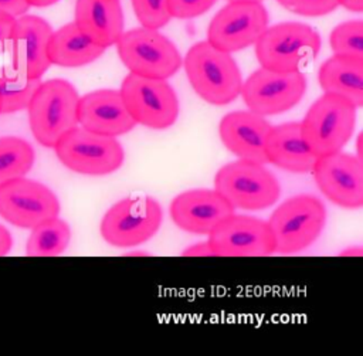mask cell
<instances>
[{
    "instance_id": "1",
    "label": "cell",
    "mask_w": 363,
    "mask_h": 356,
    "mask_svg": "<svg viewBox=\"0 0 363 356\" xmlns=\"http://www.w3.org/2000/svg\"><path fill=\"white\" fill-rule=\"evenodd\" d=\"M183 65L190 87L206 102L221 106L238 98L242 77L230 52L200 41L189 48Z\"/></svg>"
},
{
    "instance_id": "2",
    "label": "cell",
    "mask_w": 363,
    "mask_h": 356,
    "mask_svg": "<svg viewBox=\"0 0 363 356\" xmlns=\"http://www.w3.org/2000/svg\"><path fill=\"white\" fill-rule=\"evenodd\" d=\"M78 101L71 82L61 78L41 81L26 108L30 129L40 145L54 148L65 132L78 125Z\"/></svg>"
},
{
    "instance_id": "3",
    "label": "cell",
    "mask_w": 363,
    "mask_h": 356,
    "mask_svg": "<svg viewBox=\"0 0 363 356\" xmlns=\"http://www.w3.org/2000/svg\"><path fill=\"white\" fill-rule=\"evenodd\" d=\"M328 211L315 196L299 194L284 200L269 216L274 254H296L311 247L325 228Z\"/></svg>"
},
{
    "instance_id": "4",
    "label": "cell",
    "mask_w": 363,
    "mask_h": 356,
    "mask_svg": "<svg viewBox=\"0 0 363 356\" xmlns=\"http://www.w3.org/2000/svg\"><path fill=\"white\" fill-rule=\"evenodd\" d=\"M319 50V34L308 24L296 21L267 27L255 43L259 67L277 72L302 71Z\"/></svg>"
},
{
    "instance_id": "5",
    "label": "cell",
    "mask_w": 363,
    "mask_h": 356,
    "mask_svg": "<svg viewBox=\"0 0 363 356\" xmlns=\"http://www.w3.org/2000/svg\"><path fill=\"white\" fill-rule=\"evenodd\" d=\"M356 109L349 99L326 92L309 106L301 130L316 157L345 148L354 132Z\"/></svg>"
},
{
    "instance_id": "6",
    "label": "cell",
    "mask_w": 363,
    "mask_h": 356,
    "mask_svg": "<svg viewBox=\"0 0 363 356\" xmlns=\"http://www.w3.org/2000/svg\"><path fill=\"white\" fill-rule=\"evenodd\" d=\"M214 189L234 210H265L281 196L277 177L264 165L244 159L220 167L214 176Z\"/></svg>"
},
{
    "instance_id": "7",
    "label": "cell",
    "mask_w": 363,
    "mask_h": 356,
    "mask_svg": "<svg viewBox=\"0 0 363 356\" xmlns=\"http://www.w3.org/2000/svg\"><path fill=\"white\" fill-rule=\"evenodd\" d=\"M58 160L69 170L85 176H106L125 162V150L116 136L99 135L75 126L54 145Z\"/></svg>"
},
{
    "instance_id": "8",
    "label": "cell",
    "mask_w": 363,
    "mask_h": 356,
    "mask_svg": "<svg viewBox=\"0 0 363 356\" xmlns=\"http://www.w3.org/2000/svg\"><path fill=\"white\" fill-rule=\"evenodd\" d=\"M122 64L136 75L167 79L182 67L176 45L159 30L139 27L123 31L116 41Z\"/></svg>"
},
{
    "instance_id": "9",
    "label": "cell",
    "mask_w": 363,
    "mask_h": 356,
    "mask_svg": "<svg viewBox=\"0 0 363 356\" xmlns=\"http://www.w3.org/2000/svg\"><path fill=\"white\" fill-rule=\"evenodd\" d=\"M163 211L153 197L136 196L116 201L104 214L101 237L113 247H135L150 240L160 228Z\"/></svg>"
},
{
    "instance_id": "10",
    "label": "cell",
    "mask_w": 363,
    "mask_h": 356,
    "mask_svg": "<svg viewBox=\"0 0 363 356\" xmlns=\"http://www.w3.org/2000/svg\"><path fill=\"white\" fill-rule=\"evenodd\" d=\"M119 92L136 125L163 130L174 125L179 118V98L166 79L129 72Z\"/></svg>"
},
{
    "instance_id": "11",
    "label": "cell",
    "mask_w": 363,
    "mask_h": 356,
    "mask_svg": "<svg viewBox=\"0 0 363 356\" xmlns=\"http://www.w3.org/2000/svg\"><path fill=\"white\" fill-rule=\"evenodd\" d=\"M305 92L306 78L302 71L277 72L259 67L242 81L240 95L248 111L269 116L292 109Z\"/></svg>"
},
{
    "instance_id": "12",
    "label": "cell",
    "mask_w": 363,
    "mask_h": 356,
    "mask_svg": "<svg viewBox=\"0 0 363 356\" xmlns=\"http://www.w3.org/2000/svg\"><path fill=\"white\" fill-rule=\"evenodd\" d=\"M268 27V13L259 1H228L210 21L207 41L225 52L254 45Z\"/></svg>"
},
{
    "instance_id": "13",
    "label": "cell",
    "mask_w": 363,
    "mask_h": 356,
    "mask_svg": "<svg viewBox=\"0 0 363 356\" xmlns=\"http://www.w3.org/2000/svg\"><path fill=\"white\" fill-rule=\"evenodd\" d=\"M216 257H265L274 254V237L268 221L235 214L220 220L207 234Z\"/></svg>"
},
{
    "instance_id": "14",
    "label": "cell",
    "mask_w": 363,
    "mask_h": 356,
    "mask_svg": "<svg viewBox=\"0 0 363 356\" xmlns=\"http://www.w3.org/2000/svg\"><path fill=\"white\" fill-rule=\"evenodd\" d=\"M60 201L45 184L17 177L0 184V216L21 228H33L57 217Z\"/></svg>"
},
{
    "instance_id": "15",
    "label": "cell",
    "mask_w": 363,
    "mask_h": 356,
    "mask_svg": "<svg viewBox=\"0 0 363 356\" xmlns=\"http://www.w3.org/2000/svg\"><path fill=\"white\" fill-rule=\"evenodd\" d=\"M316 186L339 207L356 210L363 206V162L342 150L319 156L312 167Z\"/></svg>"
},
{
    "instance_id": "16",
    "label": "cell",
    "mask_w": 363,
    "mask_h": 356,
    "mask_svg": "<svg viewBox=\"0 0 363 356\" xmlns=\"http://www.w3.org/2000/svg\"><path fill=\"white\" fill-rule=\"evenodd\" d=\"M51 26L38 16L23 14L16 18L10 37L11 65L28 78H41L50 68L47 47Z\"/></svg>"
},
{
    "instance_id": "17",
    "label": "cell",
    "mask_w": 363,
    "mask_h": 356,
    "mask_svg": "<svg viewBox=\"0 0 363 356\" xmlns=\"http://www.w3.org/2000/svg\"><path fill=\"white\" fill-rule=\"evenodd\" d=\"M169 213L180 230L207 235L220 220L234 213V207L216 189H193L177 194Z\"/></svg>"
},
{
    "instance_id": "18",
    "label": "cell",
    "mask_w": 363,
    "mask_h": 356,
    "mask_svg": "<svg viewBox=\"0 0 363 356\" xmlns=\"http://www.w3.org/2000/svg\"><path fill=\"white\" fill-rule=\"evenodd\" d=\"M77 118L81 128L108 136L125 135L136 126L119 89H96L85 94L78 101Z\"/></svg>"
},
{
    "instance_id": "19",
    "label": "cell",
    "mask_w": 363,
    "mask_h": 356,
    "mask_svg": "<svg viewBox=\"0 0 363 356\" xmlns=\"http://www.w3.org/2000/svg\"><path fill=\"white\" fill-rule=\"evenodd\" d=\"M271 123L252 111H234L223 116L218 135L223 145L238 159L267 163L265 139Z\"/></svg>"
},
{
    "instance_id": "20",
    "label": "cell",
    "mask_w": 363,
    "mask_h": 356,
    "mask_svg": "<svg viewBox=\"0 0 363 356\" xmlns=\"http://www.w3.org/2000/svg\"><path fill=\"white\" fill-rule=\"evenodd\" d=\"M264 150L267 163L292 173L311 172L318 159L302 136L301 122L271 126Z\"/></svg>"
},
{
    "instance_id": "21",
    "label": "cell",
    "mask_w": 363,
    "mask_h": 356,
    "mask_svg": "<svg viewBox=\"0 0 363 356\" xmlns=\"http://www.w3.org/2000/svg\"><path fill=\"white\" fill-rule=\"evenodd\" d=\"M78 28L95 44L108 48L123 33V13L119 0H77L75 20Z\"/></svg>"
},
{
    "instance_id": "22",
    "label": "cell",
    "mask_w": 363,
    "mask_h": 356,
    "mask_svg": "<svg viewBox=\"0 0 363 356\" xmlns=\"http://www.w3.org/2000/svg\"><path fill=\"white\" fill-rule=\"evenodd\" d=\"M318 81L323 92L340 95L356 108L363 105V58L333 55L319 67Z\"/></svg>"
},
{
    "instance_id": "23",
    "label": "cell",
    "mask_w": 363,
    "mask_h": 356,
    "mask_svg": "<svg viewBox=\"0 0 363 356\" xmlns=\"http://www.w3.org/2000/svg\"><path fill=\"white\" fill-rule=\"evenodd\" d=\"M105 50L88 38L72 21L52 31L47 54L51 64L60 67H82L98 60Z\"/></svg>"
},
{
    "instance_id": "24",
    "label": "cell",
    "mask_w": 363,
    "mask_h": 356,
    "mask_svg": "<svg viewBox=\"0 0 363 356\" xmlns=\"http://www.w3.org/2000/svg\"><path fill=\"white\" fill-rule=\"evenodd\" d=\"M26 252L30 257H54L62 254L71 240L69 226L57 217L48 218L31 228Z\"/></svg>"
},
{
    "instance_id": "25",
    "label": "cell",
    "mask_w": 363,
    "mask_h": 356,
    "mask_svg": "<svg viewBox=\"0 0 363 356\" xmlns=\"http://www.w3.org/2000/svg\"><path fill=\"white\" fill-rule=\"evenodd\" d=\"M41 78H28L11 64L0 67L1 113H13L28 106L31 96L40 87Z\"/></svg>"
},
{
    "instance_id": "26",
    "label": "cell",
    "mask_w": 363,
    "mask_h": 356,
    "mask_svg": "<svg viewBox=\"0 0 363 356\" xmlns=\"http://www.w3.org/2000/svg\"><path fill=\"white\" fill-rule=\"evenodd\" d=\"M35 160L33 146L17 136L0 138V184L24 177Z\"/></svg>"
},
{
    "instance_id": "27",
    "label": "cell",
    "mask_w": 363,
    "mask_h": 356,
    "mask_svg": "<svg viewBox=\"0 0 363 356\" xmlns=\"http://www.w3.org/2000/svg\"><path fill=\"white\" fill-rule=\"evenodd\" d=\"M333 55L363 58V21L350 20L336 26L329 37Z\"/></svg>"
},
{
    "instance_id": "28",
    "label": "cell",
    "mask_w": 363,
    "mask_h": 356,
    "mask_svg": "<svg viewBox=\"0 0 363 356\" xmlns=\"http://www.w3.org/2000/svg\"><path fill=\"white\" fill-rule=\"evenodd\" d=\"M136 18L146 28L159 30L170 20L167 0H132Z\"/></svg>"
},
{
    "instance_id": "29",
    "label": "cell",
    "mask_w": 363,
    "mask_h": 356,
    "mask_svg": "<svg viewBox=\"0 0 363 356\" xmlns=\"http://www.w3.org/2000/svg\"><path fill=\"white\" fill-rule=\"evenodd\" d=\"M286 10L305 17H320L337 9V0H277Z\"/></svg>"
},
{
    "instance_id": "30",
    "label": "cell",
    "mask_w": 363,
    "mask_h": 356,
    "mask_svg": "<svg viewBox=\"0 0 363 356\" xmlns=\"http://www.w3.org/2000/svg\"><path fill=\"white\" fill-rule=\"evenodd\" d=\"M217 0H167L169 11L176 18H194L204 14Z\"/></svg>"
},
{
    "instance_id": "31",
    "label": "cell",
    "mask_w": 363,
    "mask_h": 356,
    "mask_svg": "<svg viewBox=\"0 0 363 356\" xmlns=\"http://www.w3.org/2000/svg\"><path fill=\"white\" fill-rule=\"evenodd\" d=\"M14 21H16V17L4 11H0V54L6 50V45L10 43Z\"/></svg>"
},
{
    "instance_id": "32",
    "label": "cell",
    "mask_w": 363,
    "mask_h": 356,
    "mask_svg": "<svg viewBox=\"0 0 363 356\" xmlns=\"http://www.w3.org/2000/svg\"><path fill=\"white\" fill-rule=\"evenodd\" d=\"M28 3L26 0H0V11H4L13 17H20L28 11Z\"/></svg>"
},
{
    "instance_id": "33",
    "label": "cell",
    "mask_w": 363,
    "mask_h": 356,
    "mask_svg": "<svg viewBox=\"0 0 363 356\" xmlns=\"http://www.w3.org/2000/svg\"><path fill=\"white\" fill-rule=\"evenodd\" d=\"M183 257H216L214 251L211 250L208 241L197 243L193 245H189L182 251Z\"/></svg>"
},
{
    "instance_id": "34",
    "label": "cell",
    "mask_w": 363,
    "mask_h": 356,
    "mask_svg": "<svg viewBox=\"0 0 363 356\" xmlns=\"http://www.w3.org/2000/svg\"><path fill=\"white\" fill-rule=\"evenodd\" d=\"M11 244H13V240L9 230L0 224V257L9 254Z\"/></svg>"
},
{
    "instance_id": "35",
    "label": "cell",
    "mask_w": 363,
    "mask_h": 356,
    "mask_svg": "<svg viewBox=\"0 0 363 356\" xmlns=\"http://www.w3.org/2000/svg\"><path fill=\"white\" fill-rule=\"evenodd\" d=\"M337 1H339V6H343L350 11H354V13L363 11V0H337Z\"/></svg>"
},
{
    "instance_id": "36",
    "label": "cell",
    "mask_w": 363,
    "mask_h": 356,
    "mask_svg": "<svg viewBox=\"0 0 363 356\" xmlns=\"http://www.w3.org/2000/svg\"><path fill=\"white\" fill-rule=\"evenodd\" d=\"M28 3V6L33 7H48L51 4H55L58 0H26Z\"/></svg>"
},
{
    "instance_id": "37",
    "label": "cell",
    "mask_w": 363,
    "mask_h": 356,
    "mask_svg": "<svg viewBox=\"0 0 363 356\" xmlns=\"http://www.w3.org/2000/svg\"><path fill=\"white\" fill-rule=\"evenodd\" d=\"M126 255H146V252H140V251H138V252H129V254H126Z\"/></svg>"
},
{
    "instance_id": "38",
    "label": "cell",
    "mask_w": 363,
    "mask_h": 356,
    "mask_svg": "<svg viewBox=\"0 0 363 356\" xmlns=\"http://www.w3.org/2000/svg\"><path fill=\"white\" fill-rule=\"evenodd\" d=\"M228 1H262V0H228Z\"/></svg>"
},
{
    "instance_id": "39",
    "label": "cell",
    "mask_w": 363,
    "mask_h": 356,
    "mask_svg": "<svg viewBox=\"0 0 363 356\" xmlns=\"http://www.w3.org/2000/svg\"><path fill=\"white\" fill-rule=\"evenodd\" d=\"M0 113H1V99H0Z\"/></svg>"
}]
</instances>
